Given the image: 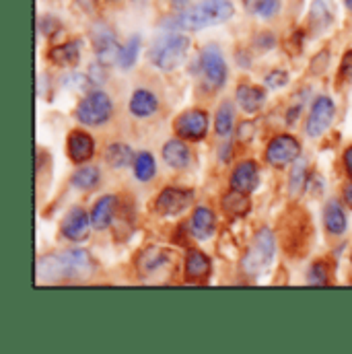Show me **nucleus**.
I'll return each mask as SVG.
<instances>
[{
  "instance_id": "nucleus-13",
  "label": "nucleus",
  "mask_w": 352,
  "mask_h": 354,
  "mask_svg": "<svg viewBox=\"0 0 352 354\" xmlns=\"http://www.w3.org/2000/svg\"><path fill=\"white\" fill-rule=\"evenodd\" d=\"M91 216L83 208L75 206L62 221V235L71 241H85L91 233Z\"/></svg>"
},
{
  "instance_id": "nucleus-40",
  "label": "nucleus",
  "mask_w": 352,
  "mask_h": 354,
  "mask_svg": "<svg viewBox=\"0 0 352 354\" xmlns=\"http://www.w3.org/2000/svg\"><path fill=\"white\" fill-rule=\"evenodd\" d=\"M246 132H248V140H252V136H254V122H243L239 126V138L241 140H246Z\"/></svg>"
},
{
  "instance_id": "nucleus-37",
  "label": "nucleus",
  "mask_w": 352,
  "mask_h": 354,
  "mask_svg": "<svg viewBox=\"0 0 352 354\" xmlns=\"http://www.w3.org/2000/svg\"><path fill=\"white\" fill-rule=\"evenodd\" d=\"M288 83V75L284 71H272L270 75H266V87L280 88Z\"/></svg>"
},
{
  "instance_id": "nucleus-31",
  "label": "nucleus",
  "mask_w": 352,
  "mask_h": 354,
  "mask_svg": "<svg viewBox=\"0 0 352 354\" xmlns=\"http://www.w3.org/2000/svg\"><path fill=\"white\" fill-rule=\"evenodd\" d=\"M246 10L262 17V19H272L280 10V0H241Z\"/></svg>"
},
{
  "instance_id": "nucleus-23",
  "label": "nucleus",
  "mask_w": 352,
  "mask_h": 354,
  "mask_svg": "<svg viewBox=\"0 0 352 354\" xmlns=\"http://www.w3.org/2000/svg\"><path fill=\"white\" fill-rule=\"evenodd\" d=\"M48 58L56 66H62V68L75 66L79 62V58H81V46H79V41H66V44L54 46L48 52Z\"/></svg>"
},
{
  "instance_id": "nucleus-16",
  "label": "nucleus",
  "mask_w": 352,
  "mask_h": 354,
  "mask_svg": "<svg viewBox=\"0 0 352 354\" xmlns=\"http://www.w3.org/2000/svg\"><path fill=\"white\" fill-rule=\"evenodd\" d=\"M169 264V252L163 248H147L136 258V270L140 276H151Z\"/></svg>"
},
{
  "instance_id": "nucleus-25",
  "label": "nucleus",
  "mask_w": 352,
  "mask_h": 354,
  "mask_svg": "<svg viewBox=\"0 0 352 354\" xmlns=\"http://www.w3.org/2000/svg\"><path fill=\"white\" fill-rule=\"evenodd\" d=\"M324 225L332 235H342L349 227V218L338 200H330L324 208Z\"/></svg>"
},
{
  "instance_id": "nucleus-22",
  "label": "nucleus",
  "mask_w": 352,
  "mask_h": 354,
  "mask_svg": "<svg viewBox=\"0 0 352 354\" xmlns=\"http://www.w3.org/2000/svg\"><path fill=\"white\" fill-rule=\"evenodd\" d=\"M189 159H192V153L187 149V145L183 142V138H174L169 142H165L163 147V161L174 167V169H185L189 165Z\"/></svg>"
},
{
  "instance_id": "nucleus-1",
  "label": "nucleus",
  "mask_w": 352,
  "mask_h": 354,
  "mask_svg": "<svg viewBox=\"0 0 352 354\" xmlns=\"http://www.w3.org/2000/svg\"><path fill=\"white\" fill-rule=\"evenodd\" d=\"M235 12L231 0H200L194 6H185L163 21L165 29L172 31H200L212 25L227 23Z\"/></svg>"
},
{
  "instance_id": "nucleus-34",
  "label": "nucleus",
  "mask_w": 352,
  "mask_h": 354,
  "mask_svg": "<svg viewBox=\"0 0 352 354\" xmlns=\"http://www.w3.org/2000/svg\"><path fill=\"white\" fill-rule=\"evenodd\" d=\"M330 280V268L326 262H313L307 274V282L313 286H326Z\"/></svg>"
},
{
  "instance_id": "nucleus-41",
  "label": "nucleus",
  "mask_w": 352,
  "mask_h": 354,
  "mask_svg": "<svg viewBox=\"0 0 352 354\" xmlns=\"http://www.w3.org/2000/svg\"><path fill=\"white\" fill-rule=\"evenodd\" d=\"M344 165H346L349 176L352 177V147H349V149L344 151Z\"/></svg>"
},
{
  "instance_id": "nucleus-17",
  "label": "nucleus",
  "mask_w": 352,
  "mask_h": 354,
  "mask_svg": "<svg viewBox=\"0 0 352 354\" xmlns=\"http://www.w3.org/2000/svg\"><path fill=\"white\" fill-rule=\"evenodd\" d=\"M95 153V142L91 134L83 130H75L68 134V157L75 163H87Z\"/></svg>"
},
{
  "instance_id": "nucleus-43",
  "label": "nucleus",
  "mask_w": 352,
  "mask_h": 354,
  "mask_svg": "<svg viewBox=\"0 0 352 354\" xmlns=\"http://www.w3.org/2000/svg\"><path fill=\"white\" fill-rule=\"evenodd\" d=\"M172 2H174V8L181 10V8H185V6H187V2H189V0H172Z\"/></svg>"
},
{
  "instance_id": "nucleus-18",
  "label": "nucleus",
  "mask_w": 352,
  "mask_h": 354,
  "mask_svg": "<svg viewBox=\"0 0 352 354\" xmlns=\"http://www.w3.org/2000/svg\"><path fill=\"white\" fill-rule=\"evenodd\" d=\"M210 258L204 252L198 250H189L185 256V278L189 282H204L210 276Z\"/></svg>"
},
{
  "instance_id": "nucleus-4",
  "label": "nucleus",
  "mask_w": 352,
  "mask_h": 354,
  "mask_svg": "<svg viewBox=\"0 0 352 354\" xmlns=\"http://www.w3.org/2000/svg\"><path fill=\"white\" fill-rule=\"evenodd\" d=\"M189 52V37L181 31H172L157 37L149 50L151 62L159 71H176L183 62Z\"/></svg>"
},
{
  "instance_id": "nucleus-15",
  "label": "nucleus",
  "mask_w": 352,
  "mask_h": 354,
  "mask_svg": "<svg viewBox=\"0 0 352 354\" xmlns=\"http://www.w3.org/2000/svg\"><path fill=\"white\" fill-rule=\"evenodd\" d=\"M260 183V171L254 161H241L231 174V187L252 194Z\"/></svg>"
},
{
  "instance_id": "nucleus-45",
  "label": "nucleus",
  "mask_w": 352,
  "mask_h": 354,
  "mask_svg": "<svg viewBox=\"0 0 352 354\" xmlns=\"http://www.w3.org/2000/svg\"><path fill=\"white\" fill-rule=\"evenodd\" d=\"M351 260H352V254H351Z\"/></svg>"
},
{
  "instance_id": "nucleus-30",
  "label": "nucleus",
  "mask_w": 352,
  "mask_h": 354,
  "mask_svg": "<svg viewBox=\"0 0 352 354\" xmlns=\"http://www.w3.org/2000/svg\"><path fill=\"white\" fill-rule=\"evenodd\" d=\"M157 174V163H155V157L147 151L138 153L134 157V176L140 181H151Z\"/></svg>"
},
{
  "instance_id": "nucleus-33",
  "label": "nucleus",
  "mask_w": 352,
  "mask_h": 354,
  "mask_svg": "<svg viewBox=\"0 0 352 354\" xmlns=\"http://www.w3.org/2000/svg\"><path fill=\"white\" fill-rule=\"evenodd\" d=\"M71 181L79 189H93L99 183V169L93 167V165H85V167L75 171V176H73Z\"/></svg>"
},
{
  "instance_id": "nucleus-9",
  "label": "nucleus",
  "mask_w": 352,
  "mask_h": 354,
  "mask_svg": "<svg viewBox=\"0 0 352 354\" xmlns=\"http://www.w3.org/2000/svg\"><path fill=\"white\" fill-rule=\"evenodd\" d=\"M299 157H301V142L290 134L276 136L266 149V161H268V165H272L276 169H282V167L295 163Z\"/></svg>"
},
{
  "instance_id": "nucleus-11",
  "label": "nucleus",
  "mask_w": 352,
  "mask_h": 354,
  "mask_svg": "<svg viewBox=\"0 0 352 354\" xmlns=\"http://www.w3.org/2000/svg\"><path fill=\"white\" fill-rule=\"evenodd\" d=\"M174 130L183 140H202L208 132V115L202 109H187L177 115L174 122Z\"/></svg>"
},
{
  "instance_id": "nucleus-42",
  "label": "nucleus",
  "mask_w": 352,
  "mask_h": 354,
  "mask_svg": "<svg viewBox=\"0 0 352 354\" xmlns=\"http://www.w3.org/2000/svg\"><path fill=\"white\" fill-rule=\"evenodd\" d=\"M344 202L352 208V183H349V185L344 187Z\"/></svg>"
},
{
  "instance_id": "nucleus-6",
  "label": "nucleus",
  "mask_w": 352,
  "mask_h": 354,
  "mask_svg": "<svg viewBox=\"0 0 352 354\" xmlns=\"http://www.w3.org/2000/svg\"><path fill=\"white\" fill-rule=\"evenodd\" d=\"M113 103L103 91H93L79 103L77 107V120L85 126H101L111 118Z\"/></svg>"
},
{
  "instance_id": "nucleus-28",
  "label": "nucleus",
  "mask_w": 352,
  "mask_h": 354,
  "mask_svg": "<svg viewBox=\"0 0 352 354\" xmlns=\"http://www.w3.org/2000/svg\"><path fill=\"white\" fill-rule=\"evenodd\" d=\"M307 179H309V176H307V163L299 157L295 161V165H293L290 177H288V194H290L293 200L299 198L301 192L307 187Z\"/></svg>"
},
{
  "instance_id": "nucleus-21",
  "label": "nucleus",
  "mask_w": 352,
  "mask_h": 354,
  "mask_svg": "<svg viewBox=\"0 0 352 354\" xmlns=\"http://www.w3.org/2000/svg\"><path fill=\"white\" fill-rule=\"evenodd\" d=\"M237 103L243 111L248 113H256L260 111V107L266 103V91L258 85H250V83H241L237 87Z\"/></svg>"
},
{
  "instance_id": "nucleus-20",
  "label": "nucleus",
  "mask_w": 352,
  "mask_h": 354,
  "mask_svg": "<svg viewBox=\"0 0 352 354\" xmlns=\"http://www.w3.org/2000/svg\"><path fill=\"white\" fill-rule=\"evenodd\" d=\"M115 208H118V198L115 196H103V198H99L97 204L93 206V212H91L93 229L105 231L113 223Z\"/></svg>"
},
{
  "instance_id": "nucleus-7",
  "label": "nucleus",
  "mask_w": 352,
  "mask_h": 354,
  "mask_svg": "<svg viewBox=\"0 0 352 354\" xmlns=\"http://www.w3.org/2000/svg\"><path fill=\"white\" fill-rule=\"evenodd\" d=\"M198 64H200V73L204 77V83L208 87L221 88L225 85V81H227V62H225V56H223L219 46L210 44L206 48H202Z\"/></svg>"
},
{
  "instance_id": "nucleus-24",
  "label": "nucleus",
  "mask_w": 352,
  "mask_h": 354,
  "mask_svg": "<svg viewBox=\"0 0 352 354\" xmlns=\"http://www.w3.org/2000/svg\"><path fill=\"white\" fill-rule=\"evenodd\" d=\"M157 109H159V101L149 88H138L130 97V113H134L136 118H149Z\"/></svg>"
},
{
  "instance_id": "nucleus-12",
  "label": "nucleus",
  "mask_w": 352,
  "mask_h": 354,
  "mask_svg": "<svg viewBox=\"0 0 352 354\" xmlns=\"http://www.w3.org/2000/svg\"><path fill=\"white\" fill-rule=\"evenodd\" d=\"M192 202H194L192 189H187V187H165L155 200V210L161 216H176V214H181Z\"/></svg>"
},
{
  "instance_id": "nucleus-3",
  "label": "nucleus",
  "mask_w": 352,
  "mask_h": 354,
  "mask_svg": "<svg viewBox=\"0 0 352 354\" xmlns=\"http://www.w3.org/2000/svg\"><path fill=\"white\" fill-rule=\"evenodd\" d=\"M313 237L309 214L301 206H293L282 216V248L290 258H305Z\"/></svg>"
},
{
  "instance_id": "nucleus-27",
  "label": "nucleus",
  "mask_w": 352,
  "mask_h": 354,
  "mask_svg": "<svg viewBox=\"0 0 352 354\" xmlns=\"http://www.w3.org/2000/svg\"><path fill=\"white\" fill-rule=\"evenodd\" d=\"M309 19H311V31H313V33L326 31V29L332 25V10H330V4H328L326 0H313Z\"/></svg>"
},
{
  "instance_id": "nucleus-32",
  "label": "nucleus",
  "mask_w": 352,
  "mask_h": 354,
  "mask_svg": "<svg viewBox=\"0 0 352 354\" xmlns=\"http://www.w3.org/2000/svg\"><path fill=\"white\" fill-rule=\"evenodd\" d=\"M138 52H140V37L134 35L126 46H122L120 56H118V66L124 68V71L132 68L134 62H136V58H138Z\"/></svg>"
},
{
  "instance_id": "nucleus-26",
  "label": "nucleus",
  "mask_w": 352,
  "mask_h": 354,
  "mask_svg": "<svg viewBox=\"0 0 352 354\" xmlns=\"http://www.w3.org/2000/svg\"><path fill=\"white\" fill-rule=\"evenodd\" d=\"M134 157L136 155L132 153V149L124 142H113L105 149V163L113 169H124V167L132 165Z\"/></svg>"
},
{
  "instance_id": "nucleus-36",
  "label": "nucleus",
  "mask_w": 352,
  "mask_h": 354,
  "mask_svg": "<svg viewBox=\"0 0 352 354\" xmlns=\"http://www.w3.org/2000/svg\"><path fill=\"white\" fill-rule=\"evenodd\" d=\"M105 64H101V62H97V64H93L91 68H89L87 73V79L89 83H91V87H99V85H103V81H105Z\"/></svg>"
},
{
  "instance_id": "nucleus-44",
  "label": "nucleus",
  "mask_w": 352,
  "mask_h": 354,
  "mask_svg": "<svg viewBox=\"0 0 352 354\" xmlns=\"http://www.w3.org/2000/svg\"><path fill=\"white\" fill-rule=\"evenodd\" d=\"M344 4H346V8H351L352 10V0H344Z\"/></svg>"
},
{
  "instance_id": "nucleus-38",
  "label": "nucleus",
  "mask_w": 352,
  "mask_h": 354,
  "mask_svg": "<svg viewBox=\"0 0 352 354\" xmlns=\"http://www.w3.org/2000/svg\"><path fill=\"white\" fill-rule=\"evenodd\" d=\"M340 75L344 79H351L352 81V50H349L342 58V64H340Z\"/></svg>"
},
{
  "instance_id": "nucleus-8",
  "label": "nucleus",
  "mask_w": 352,
  "mask_h": 354,
  "mask_svg": "<svg viewBox=\"0 0 352 354\" xmlns=\"http://www.w3.org/2000/svg\"><path fill=\"white\" fill-rule=\"evenodd\" d=\"M91 41H93V48H95V54H97V60L105 66L109 64H115L118 62V56H120V44H118V37L113 33V29L107 25V23H95L93 29H91Z\"/></svg>"
},
{
  "instance_id": "nucleus-29",
  "label": "nucleus",
  "mask_w": 352,
  "mask_h": 354,
  "mask_svg": "<svg viewBox=\"0 0 352 354\" xmlns=\"http://www.w3.org/2000/svg\"><path fill=\"white\" fill-rule=\"evenodd\" d=\"M235 122V111H233V105L231 101H225L219 111H216V118H214V130L219 136H229L233 132V124Z\"/></svg>"
},
{
  "instance_id": "nucleus-14",
  "label": "nucleus",
  "mask_w": 352,
  "mask_h": 354,
  "mask_svg": "<svg viewBox=\"0 0 352 354\" xmlns=\"http://www.w3.org/2000/svg\"><path fill=\"white\" fill-rule=\"evenodd\" d=\"M216 231V216L212 210L204 208V206H198L192 216H189V233L194 239L198 241H206L214 235Z\"/></svg>"
},
{
  "instance_id": "nucleus-35",
  "label": "nucleus",
  "mask_w": 352,
  "mask_h": 354,
  "mask_svg": "<svg viewBox=\"0 0 352 354\" xmlns=\"http://www.w3.org/2000/svg\"><path fill=\"white\" fill-rule=\"evenodd\" d=\"M60 29H62V27H60V21H58V19H54V17H41V21H39V31H41L46 37H54Z\"/></svg>"
},
{
  "instance_id": "nucleus-10",
  "label": "nucleus",
  "mask_w": 352,
  "mask_h": 354,
  "mask_svg": "<svg viewBox=\"0 0 352 354\" xmlns=\"http://www.w3.org/2000/svg\"><path fill=\"white\" fill-rule=\"evenodd\" d=\"M334 115H336V105L330 97L322 95L313 101V107L309 111V118H307V124H305V132L307 136L311 138H319L334 122Z\"/></svg>"
},
{
  "instance_id": "nucleus-5",
  "label": "nucleus",
  "mask_w": 352,
  "mask_h": 354,
  "mask_svg": "<svg viewBox=\"0 0 352 354\" xmlns=\"http://www.w3.org/2000/svg\"><path fill=\"white\" fill-rule=\"evenodd\" d=\"M274 254H276V235L272 229L264 227L256 233L250 250L241 258V272L250 278L260 276L266 268L272 264Z\"/></svg>"
},
{
  "instance_id": "nucleus-2",
  "label": "nucleus",
  "mask_w": 352,
  "mask_h": 354,
  "mask_svg": "<svg viewBox=\"0 0 352 354\" xmlns=\"http://www.w3.org/2000/svg\"><path fill=\"white\" fill-rule=\"evenodd\" d=\"M95 270L85 250H66L62 254L44 256L37 260V278L44 282H56L66 278H85Z\"/></svg>"
},
{
  "instance_id": "nucleus-39",
  "label": "nucleus",
  "mask_w": 352,
  "mask_h": 354,
  "mask_svg": "<svg viewBox=\"0 0 352 354\" xmlns=\"http://www.w3.org/2000/svg\"><path fill=\"white\" fill-rule=\"evenodd\" d=\"M258 46L264 48V50H270V48L276 46V39H274L272 33H260V35H258Z\"/></svg>"
},
{
  "instance_id": "nucleus-19",
  "label": "nucleus",
  "mask_w": 352,
  "mask_h": 354,
  "mask_svg": "<svg viewBox=\"0 0 352 354\" xmlns=\"http://www.w3.org/2000/svg\"><path fill=\"white\" fill-rule=\"evenodd\" d=\"M221 206H223V212L229 218H241V216H246L252 210V200H250V194L231 187V192H227L223 196Z\"/></svg>"
}]
</instances>
